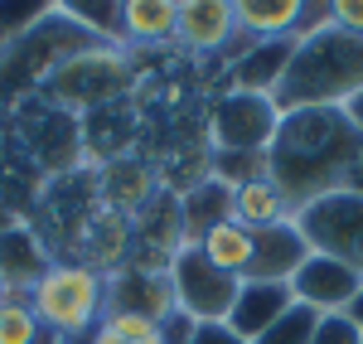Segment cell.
Returning a JSON list of instances; mask_svg holds the SVG:
<instances>
[{
	"mask_svg": "<svg viewBox=\"0 0 363 344\" xmlns=\"http://www.w3.org/2000/svg\"><path fill=\"white\" fill-rule=\"evenodd\" d=\"M267 174L291 199L306 209L335 189H363V136L344 116V107H301L281 112V126L267 145Z\"/></svg>",
	"mask_w": 363,
	"mask_h": 344,
	"instance_id": "6da1fadb",
	"label": "cell"
},
{
	"mask_svg": "<svg viewBox=\"0 0 363 344\" xmlns=\"http://www.w3.org/2000/svg\"><path fill=\"white\" fill-rule=\"evenodd\" d=\"M363 92V34L325 25L296 39L286 78L277 87L281 112H301V107H344L349 97Z\"/></svg>",
	"mask_w": 363,
	"mask_h": 344,
	"instance_id": "7a4b0ae2",
	"label": "cell"
},
{
	"mask_svg": "<svg viewBox=\"0 0 363 344\" xmlns=\"http://www.w3.org/2000/svg\"><path fill=\"white\" fill-rule=\"evenodd\" d=\"M136 78V54L126 44H87L83 54L63 58L54 73L44 78V102L54 112H97L112 107L116 97H126V87Z\"/></svg>",
	"mask_w": 363,
	"mask_h": 344,
	"instance_id": "3957f363",
	"label": "cell"
},
{
	"mask_svg": "<svg viewBox=\"0 0 363 344\" xmlns=\"http://www.w3.org/2000/svg\"><path fill=\"white\" fill-rule=\"evenodd\" d=\"M29 306L44 330H54L58 340L68 335H87L97 330L107 316V277L87 262H63L54 257V267L34 282L29 291Z\"/></svg>",
	"mask_w": 363,
	"mask_h": 344,
	"instance_id": "277c9868",
	"label": "cell"
},
{
	"mask_svg": "<svg viewBox=\"0 0 363 344\" xmlns=\"http://www.w3.org/2000/svg\"><path fill=\"white\" fill-rule=\"evenodd\" d=\"M296 228L310 253L335 257L363 277V189H335L310 199L306 209H296Z\"/></svg>",
	"mask_w": 363,
	"mask_h": 344,
	"instance_id": "5b68a950",
	"label": "cell"
},
{
	"mask_svg": "<svg viewBox=\"0 0 363 344\" xmlns=\"http://www.w3.org/2000/svg\"><path fill=\"white\" fill-rule=\"evenodd\" d=\"M169 287H174V311H179V316H189L194 325H218V320H228V311H233L242 277L218 272L194 243H184V248L169 257Z\"/></svg>",
	"mask_w": 363,
	"mask_h": 344,
	"instance_id": "8992f818",
	"label": "cell"
},
{
	"mask_svg": "<svg viewBox=\"0 0 363 344\" xmlns=\"http://www.w3.org/2000/svg\"><path fill=\"white\" fill-rule=\"evenodd\" d=\"M281 126L277 97L257 92H223L218 107L208 112V145L223 155H267V145Z\"/></svg>",
	"mask_w": 363,
	"mask_h": 344,
	"instance_id": "52a82bcc",
	"label": "cell"
},
{
	"mask_svg": "<svg viewBox=\"0 0 363 344\" xmlns=\"http://www.w3.org/2000/svg\"><path fill=\"white\" fill-rule=\"evenodd\" d=\"M107 311H126L150 325H165L174 316V287H169V267L150 262H121L107 272Z\"/></svg>",
	"mask_w": 363,
	"mask_h": 344,
	"instance_id": "ba28073f",
	"label": "cell"
},
{
	"mask_svg": "<svg viewBox=\"0 0 363 344\" xmlns=\"http://www.w3.org/2000/svg\"><path fill=\"white\" fill-rule=\"evenodd\" d=\"M291 296H296V306H310L315 316H349L354 301L363 296V277L335 257L310 253L301 272L291 277Z\"/></svg>",
	"mask_w": 363,
	"mask_h": 344,
	"instance_id": "9c48e42d",
	"label": "cell"
},
{
	"mask_svg": "<svg viewBox=\"0 0 363 344\" xmlns=\"http://www.w3.org/2000/svg\"><path fill=\"white\" fill-rule=\"evenodd\" d=\"M49 267H54V257L39 233L15 218H0V287H5V296H29Z\"/></svg>",
	"mask_w": 363,
	"mask_h": 344,
	"instance_id": "30bf717a",
	"label": "cell"
},
{
	"mask_svg": "<svg viewBox=\"0 0 363 344\" xmlns=\"http://www.w3.org/2000/svg\"><path fill=\"white\" fill-rule=\"evenodd\" d=\"M233 34H238L233 0H179L174 44L184 54H228Z\"/></svg>",
	"mask_w": 363,
	"mask_h": 344,
	"instance_id": "8fae6325",
	"label": "cell"
},
{
	"mask_svg": "<svg viewBox=\"0 0 363 344\" xmlns=\"http://www.w3.org/2000/svg\"><path fill=\"white\" fill-rule=\"evenodd\" d=\"M310 257V243L301 238L296 218L291 223H277V228H262L252 233V262L242 272V282H286L301 272V262Z\"/></svg>",
	"mask_w": 363,
	"mask_h": 344,
	"instance_id": "7c38bea8",
	"label": "cell"
},
{
	"mask_svg": "<svg viewBox=\"0 0 363 344\" xmlns=\"http://www.w3.org/2000/svg\"><path fill=\"white\" fill-rule=\"evenodd\" d=\"M291 306H296V296H291L286 282H242L233 311H228V330L242 335L247 344H257Z\"/></svg>",
	"mask_w": 363,
	"mask_h": 344,
	"instance_id": "4fadbf2b",
	"label": "cell"
},
{
	"mask_svg": "<svg viewBox=\"0 0 363 344\" xmlns=\"http://www.w3.org/2000/svg\"><path fill=\"white\" fill-rule=\"evenodd\" d=\"M291 39H267V44H247L242 54L228 63V92H257V97H277L286 63H291Z\"/></svg>",
	"mask_w": 363,
	"mask_h": 344,
	"instance_id": "5bb4252c",
	"label": "cell"
},
{
	"mask_svg": "<svg viewBox=\"0 0 363 344\" xmlns=\"http://www.w3.org/2000/svg\"><path fill=\"white\" fill-rule=\"evenodd\" d=\"M155 194H160V174L145 160H107L102 165V204H112V213L136 218Z\"/></svg>",
	"mask_w": 363,
	"mask_h": 344,
	"instance_id": "9a60e30c",
	"label": "cell"
},
{
	"mask_svg": "<svg viewBox=\"0 0 363 344\" xmlns=\"http://www.w3.org/2000/svg\"><path fill=\"white\" fill-rule=\"evenodd\" d=\"M291 218H296V209H291V199L277 189L272 174H257V179H247V184L233 189V223H242L247 233L277 228V223H291Z\"/></svg>",
	"mask_w": 363,
	"mask_h": 344,
	"instance_id": "2e32d148",
	"label": "cell"
},
{
	"mask_svg": "<svg viewBox=\"0 0 363 344\" xmlns=\"http://www.w3.org/2000/svg\"><path fill=\"white\" fill-rule=\"evenodd\" d=\"M179 0H121V44L136 54L140 44H174Z\"/></svg>",
	"mask_w": 363,
	"mask_h": 344,
	"instance_id": "e0dca14e",
	"label": "cell"
},
{
	"mask_svg": "<svg viewBox=\"0 0 363 344\" xmlns=\"http://www.w3.org/2000/svg\"><path fill=\"white\" fill-rule=\"evenodd\" d=\"M179 209H184V233H189V243H199L213 223L233 218V189H228L223 179L208 174V179H199V184H189V189L179 194Z\"/></svg>",
	"mask_w": 363,
	"mask_h": 344,
	"instance_id": "ac0fdd59",
	"label": "cell"
},
{
	"mask_svg": "<svg viewBox=\"0 0 363 344\" xmlns=\"http://www.w3.org/2000/svg\"><path fill=\"white\" fill-rule=\"evenodd\" d=\"M203 257L213 262L218 272H228V277H242L252 262V233L242 228V223H233V218H223V223H213V228L203 233L194 243Z\"/></svg>",
	"mask_w": 363,
	"mask_h": 344,
	"instance_id": "d6986e66",
	"label": "cell"
},
{
	"mask_svg": "<svg viewBox=\"0 0 363 344\" xmlns=\"http://www.w3.org/2000/svg\"><path fill=\"white\" fill-rule=\"evenodd\" d=\"M0 344H58V335L39 325L29 296H5L0 301Z\"/></svg>",
	"mask_w": 363,
	"mask_h": 344,
	"instance_id": "ffe728a7",
	"label": "cell"
},
{
	"mask_svg": "<svg viewBox=\"0 0 363 344\" xmlns=\"http://www.w3.org/2000/svg\"><path fill=\"white\" fill-rule=\"evenodd\" d=\"M315 325H320V316H315L310 306H291L257 344H310L315 340Z\"/></svg>",
	"mask_w": 363,
	"mask_h": 344,
	"instance_id": "44dd1931",
	"label": "cell"
},
{
	"mask_svg": "<svg viewBox=\"0 0 363 344\" xmlns=\"http://www.w3.org/2000/svg\"><path fill=\"white\" fill-rule=\"evenodd\" d=\"M310 344H363V330L354 316H320Z\"/></svg>",
	"mask_w": 363,
	"mask_h": 344,
	"instance_id": "7402d4cb",
	"label": "cell"
},
{
	"mask_svg": "<svg viewBox=\"0 0 363 344\" xmlns=\"http://www.w3.org/2000/svg\"><path fill=\"white\" fill-rule=\"evenodd\" d=\"M330 25L344 34H363V0H330Z\"/></svg>",
	"mask_w": 363,
	"mask_h": 344,
	"instance_id": "603a6c76",
	"label": "cell"
},
{
	"mask_svg": "<svg viewBox=\"0 0 363 344\" xmlns=\"http://www.w3.org/2000/svg\"><path fill=\"white\" fill-rule=\"evenodd\" d=\"M189 344H247V340H242V335H233V330H228V320H218V325H194Z\"/></svg>",
	"mask_w": 363,
	"mask_h": 344,
	"instance_id": "cb8c5ba5",
	"label": "cell"
},
{
	"mask_svg": "<svg viewBox=\"0 0 363 344\" xmlns=\"http://www.w3.org/2000/svg\"><path fill=\"white\" fill-rule=\"evenodd\" d=\"M92 344H126V340H116L112 330H102V325H97V330H92ZM140 344H165V335H155V340H140Z\"/></svg>",
	"mask_w": 363,
	"mask_h": 344,
	"instance_id": "d4e9b609",
	"label": "cell"
},
{
	"mask_svg": "<svg viewBox=\"0 0 363 344\" xmlns=\"http://www.w3.org/2000/svg\"><path fill=\"white\" fill-rule=\"evenodd\" d=\"M344 116H349V121L359 126V136H363V92H359V97H349V102H344Z\"/></svg>",
	"mask_w": 363,
	"mask_h": 344,
	"instance_id": "484cf974",
	"label": "cell"
},
{
	"mask_svg": "<svg viewBox=\"0 0 363 344\" xmlns=\"http://www.w3.org/2000/svg\"><path fill=\"white\" fill-rule=\"evenodd\" d=\"M349 316L359 320V330H363V296H359V301H354V311H349Z\"/></svg>",
	"mask_w": 363,
	"mask_h": 344,
	"instance_id": "4316f807",
	"label": "cell"
},
{
	"mask_svg": "<svg viewBox=\"0 0 363 344\" xmlns=\"http://www.w3.org/2000/svg\"><path fill=\"white\" fill-rule=\"evenodd\" d=\"M0 301H5V287H0Z\"/></svg>",
	"mask_w": 363,
	"mask_h": 344,
	"instance_id": "83f0119b",
	"label": "cell"
}]
</instances>
